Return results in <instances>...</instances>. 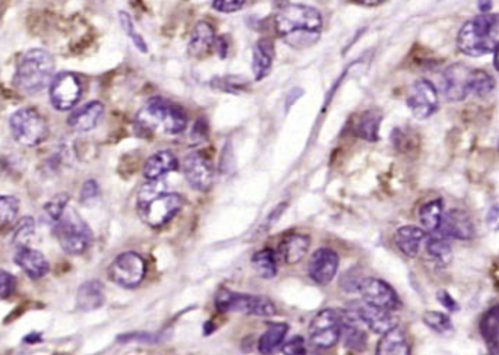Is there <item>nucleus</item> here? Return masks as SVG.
I'll list each match as a JSON object with an SVG mask.
<instances>
[{
  "label": "nucleus",
  "mask_w": 499,
  "mask_h": 355,
  "mask_svg": "<svg viewBox=\"0 0 499 355\" xmlns=\"http://www.w3.org/2000/svg\"><path fill=\"white\" fill-rule=\"evenodd\" d=\"M275 31L293 49L312 47L322 34L321 13L306 5L284 3L274 18Z\"/></svg>",
  "instance_id": "f257e3e1"
},
{
  "label": "nucleus",
  "mask_w": 499,
  "mask_h": 355,
  "mask_svg": "<svg viewBox=\"0 0 499 355\" xmlns=\"http://www.w3.org/2000/svg\"><path fill=\"white\" fill-rule=\"evenodd\" d=\"M183 198L169 191L163 179L148 180L138 191V212L146 226L160 228L178 215L183 208Z\"/></svg>",
  "instance_id": "f03ea898"
},
{
  "label": "nucleus",
  "mask_w": 499,
  "mask_h": 355,
  "mask_svg": "<svg viewBox=\"0 0 499 355\" xmlns=\"http://www.w3.org/2000/svg\"><path fill=\"white\" fill-rule=\"evenodd\" d=\"M137 129L144 135L151 136L157 132L164 135H181L187 126L186 111L174 102H170L164 98H151L146 104L138 111Z\"/></svg>",
  "instance_id": "7ed1b4c3"
},
{
  "label": "nucleus",
  "mask_w": 499,
  "mask_h": 355,
  "mask_svg": "<svg viewBox=\"0 0 499 355\" xmlns=\"http://www.w3.org/2000/svg\"><path fill=\"white\" fill-rule=\"evenodd\" d=\"M499 37V19L496 13H482L463 25L457 37L460 52L470 57L495 53Z\"/></svg>",
  "instance_id": "20e7f679"
},
{
  "label": "nucleus",
  "mask_w": 499,
  "mask_h": 355,
  "mask_svg": "<svg viewBox=\"0 0 499 355\" xmlns=\"http://www.w3.org/2000/svg\"><path fill=\"white\" fill-rule=\"evenodd\" d=\"M54 58L43 49H31L21 56L13 75V84L24 94L44 90L53 78Z\"/></svg>",
  "instance_id": "39448f33"
},
{
  "label": "nucleus",
  "mask_w": 499,
  "mask_h": 355,
  "mask_svg": "<svg viewBox=\"0 0 499 355\" xmlns=\"http://www.w3.org/2000/svg\"><path fill=\"white\" fill-rule=\"evenodd\" d=\"M53 232L65 253L84 255L94 242V234L77 210L66 208L62 216L53 223Z\"/></svg>",
  "instance_id": "423d86ee"
},
{
  "label": "nucleus",
  "mask_w": 499,
  "mask_h": 355,
  "mask_svg": "<svg viewBox=\"0 0 499 355\" xmlns=\"http://www.w3.org/2000/svg\"><path fill=\"white\" fill-rule=\"evenodd\" d=\"M215 307L222 313L234 312L258 317H271L277 313L274 303L263 295L243 294L224 288L220 290L215 295Z\"/></svg>",
  "instance_id": "0eeeda50"
},
{
  "label": "nucleus",
  "mask_w": 499,
  "mask_h": 355,
  "mask_svg": "<svg viewBox=\"0 0 499 355\" xmlns=\"http://www.w3.org/2000/svg\"><path fill=\"white\" fill-rule=\"evenodd\" d=\"M13 139L24 146H37L49 136V125L36 109L24 107L15 111L9 118Z\"/></svg>",
  "instance_id": "6e6552de"
},
{
  "label": "nucleus",
  "mask_w": 499,
  "mask_h": 355,
  "mask_svg": "<svg viewBox=\"0 0 499 355\" xmlns=\"http://www.w3.org/2000/svg\"><path fill=\"white\" fill-rule=\"evenodd\" d=\"M145 274L146 263L135 251H125L117 255L107 269V276L112 283L126 290L139 287Z\"/></svg>",
  "instance_id": "1a4fd4ad"
},
{
  "label": "nucleus",
  "mask_w": 499,
  "mask_h": 355,
  "mask_svg": "<svg viewBox=\"0 0 499 355\" xmlns=\"http://www.w3.org/2000/svg\"><path fill=\"white\" fill-rule=\"evenodd\" d=\"M343 315L360 322L378 335L399 326V317L394 316V312L368 304L366 301H350L344 307Z\"/></svg>",
  "instance_id": "9d476101"
},
{
  "label": "nucleus",
  "mask_w": 499,
  "mask_h": 355,
  "mask_svg": "<svg viewBox=\"0 0 499 355\" xmlns=\"http://www.w3.org/2000/svg\"><path fill=\"white\" fill-rule=\"evenodd\" d=\"M341 336V316L334 308H325L314 317L309 326V342L316 349L335 347Z\"/></svg>",
  "instance_id": "9b49d317"
},
{
  "label": "nucleus",
  "mask_w": 499,
  "mask_h": 355,
  "mask_svg": "<svg viewBox=\"0 0 499 355\" xmlns=\"http://www.w3.org/2000/svg\"><path fill=\"white\" fill-rule=\"evenodd\" d=\"M49 97L52 106L59 111L75 107L82 97L81 79L72 72H62L50 82Z\"/></svg>",
  "instance_id": "f8f14e48"
},
{
  "label": "nucleus",
  "mask_w": 499,
  "mask_h": 355,
  "mask_svg": "<svg viewBox=\"0 0 499 355\" xmlns=\"http://www.w3.org/2000/svg\"><path fill=\"white\" fill-rule=\"evenodd\" d=\"M406 104L412 114L424 120L438 111L439 95L435 85L428 79H417L407 93Z\"/></svg>",
  "instance_id": "ddd939ff"
},
{
  "label": "nucleus",
  "mask_w": 499,
  "mask_h": 355,
  "mask_svg": "<svg viewBox=\"0 0 499 355\" xmlns=\"http://www.w3.org/2000/svg\"><path fill=\"white\" fill-rule=\"evenodd\" d=\"M363 301L368 304L397 312L401 308V300L395 290L379 278H363L359 287Z\"/></svg>",
  "instance_id": "4468645a"
},
{
  "label": "nucleus",
  "mask_w": 499,
  "mask_h": 355,
  "mask_svg": "<svg viewBox=\"0 0 499 355\" xmlns=\"http://www.w3.org/2000/svg\"><path fill=\"white\" fill-rule=\"evenodd\" d=\"M183 174L190 187L198 191H208L214 183V168L210 158L199 152H190L183 159Z\"/></svg>",
  "instance_id": "2eb2a0df"
},
{
  "label": "nucleus",
  "mask_w": 499,
  "mask_h": 355,
  "mask_svg": "<svg viewBox=\"0 0 499 355\" xmlns=\"http://www.w3.org/2000/svg\"><path fill=\"white\" fill-rule=\"evenodd\" d=\"M340 266V256L330 247H321L311 256L307 263V274L318 285H328L332 283Z\"/></svg>",
  "instance_id": "dca6fc26"
},
{
  "label": "nucleus",
  "mask_w": 499,
  "mask_h": 355,
  "mask_svg": "<svg viewBox=\"0 0 499 355\" xmlns=\"http://www.w3.org/2000/svg\"><path fill=\"white\" fill-rule=\"evenodd\" d=\"M436 231L445 235L447 239L456 240H472L476 234L470 215L459 208L444 212L441 226Z\"/></svg>",
  "instance_id": "f3484780"
},
{
  "label": "nucleus",
  "mask_w": 499,
  "mask_h": 355,
  "mask_svg": "<svg viewBox=\"0 0 499 355\" xmlns=\"http://www.w3.org/2000/svg\"><path fill=\"white\" fill-rule=\"evenodd\" d=\"M13 262L31 279H40L50 271V263L46 256L40 250L29 247L28 244L18 246L17 253L13 256Z\"/></svg>",
  "instance_id": "a211bd4d"
},
{
  "label": "nucleus",
  "mask_w": 499,
  "mask_h": 355,
  "mask_svg": "<svg viewBox=\"0 0 499 355\" xmlns=\"http://www.w3.org/2000/svg\"><path fill=\"white\" fill-rule=\"evenodd\" d=\"M468 69L464 65H452L443 73V93L448 101H463L468 95Z\"/></svg>",
  "instance_id": "6ab92c4d"
},
{
  "label": "nucleus",
  "mask_w": 499,
  "mask_h": 355,
  "mask_svg": "<svg viewBox=\"0 0 499 355\" xmlns=\"http://www.w3.org/2000/svg\"><path fill=\"white\" fill-rule=\"evenodd\" d=\"M102 116H105V106L100 101H90L72 111L68 117V125L70 129L81 133L90 132L100 125Z\"/></svg>",
  "instance_id": "aec40b11"
},
{
  "label": "nucleus",
  "mask_w": 499,
  "mask_h": 355,
  "mask_svg": "<svg viewBox=\"0 0 499 355\" xmlns=\"http://www.w3.org/2000/svg\"><path fill=\"white\" fill-rule=\"evenodd\" d=\"M179 168V159L171 151L163 150L153 154L144 164V177L146 180L163 179L169 173H173Z\"/></svg>",
  "instance_id": "412c9836"
},
{
  "label": "nucleus",
  "mask_w": 499,
  "mask_h": 355,
  "mask_svg": "<svg viewBox=\"0 0 499 355\" xmlns=\"http://www.w3.org/2000/svg\"><path fill=\"white\" fill-rule=\"evenodd\" d=\"M424 240L427 231L417 226H403L394 234L395 246L407 258H416Z\"/></svg>",
  "instance_id": "4be33fe9"
},
{
  "label": "nucleus",
  "mask_w": 499,
  "mask_h": 355,
  "mask_svg": "<svg viewBox=\"0 0 499 355\" xmlns=\"http://www.w3.org/2000/svg\"><path fill=\"white\" fill-rule=\"evenodd\" d=\"M106 303V291L102 283L98 279L85 281L78 288L77 307L81 312H94Z\"/></svg>",
  "instance_id": "5701e85b"
},
{
  "label": "nucleus",
  "mask_w": 499,
  "mask_h": 355,
  "mask_svg": "<svg viewBox=\"0 0 499 355\" xmlns=\"http://www.w3.org/2000/svg\"><path fill=\"white\" fill-rule=\"evenodd\" d=\"M311 237L306 234H290L278 246V255L286 265H298L309 251Z\"/></svg>",
  "instance_id": "b1692460"
},
{
  "label": "nucleus",
  "mask_w": 499,
  "mask_h": 355,
  "mask_svg": "<svg viewBox=\"0 0 499 355\" xmlns=\"http://www.w3.org/2000/svg\"><path fill=\"white\" fill-rule=\"evenodd\" d=\"M275 57L274 42L268 38H261L252 50V73L255 81H262L270 75Z\"/></svg>",
  "instance_id": "393cba45"
},
{
  "label": "nucleus",
  "mask_w": 499,
  "mask_h": 355,
  "mask_svg": "<svg viewBox=\"0 0 499 355\" xmlns=\"http://www.w3.org/2000/svg\"><path fill=\"white\" fill-rule=\"evenodd\" d=\"M383 113L378 109L363 111L351 126V132L356 138L368 142H376L379 139V125L383 122Z\"/></svg>",
  "instance_id": "a878e982"
},
{
  "label": "nucleus",
  "mask_w": 499,
  "mask_h": 355,
  "mask_svg": "<svg viewBox=\"0 0 499 355\" xmlns=\"http://www.w3.org/2000/svg\"><path fill=\"white\" fill-rule=\"evenodd\" d=\"M215 42V33L214 28L205 21H201L195 25L192 36H190L187 52L192 57L201 58L205 54H208L210 50L214 47Z\"/></svg>",
  "instance_id": "bb28decb"
},
{
  "label": "nucleus",
  "mask_w": 499,
  "mask_h": 355,
  "mask_svg": "<svg viewBox=\"0 0 499 355\" xmlns=\"http://www.w3.org/2000/svg\"><path fill=\"white\" fill-rule=\"evenodd\" d=\"M381 336L383 338L379 339L376 347L378 355H408L412 352L406 332L399 326L390 329Z\"/></svg>",
  "instance_id": "cd10ccee"
},
{
  "label": "nucleus",
  "mask_w": 499,
  "mask_h": 355,
  "mask_svg": "<svg viewBox=\"0 0 499 355\" xmlns=\"http://www.w3.org/2000/svg\"><path fill=\"white\" fill-rule=\"evenodd\" d=\"M429 234L431 235L427 243V253L438 268L445 269L452 262V248L450 246V242L445 235L438 231Z\"/></svg>",
  "instance_id": "c85d7f7f"
},
{
  "label": "nucleus",
  "mask_w": 499,
  "mask_h": 355,
  "mask_svg": "<svg viewBox=\"0 0 499 355\" xmlns=\"http://www.w3.org/2000/svg\"><path fill=\"white\" fill-rule=\"evenodd\" d=\"M341 316V336L344 339V347L350 351L362 352L368 344V335L362 329V323L344 316Z\"/></svg>",
  "instance_id": "c756f323"
},
{
  "label": "nucleus",
  "mask_w": 499,
  "mask_h": 355,
  "mask_svg": "<svg viewBox=\"0 0 499 355\" xmlns=\"http://www.w3.org/2000/svg\"><path fill=\"white\" fill-rule=\"evenodd\" d=\"M479 331L486 342L489 352L492 355L498 354L499 347V307L493 306L488 312L482 316L479 323Z\"/></svg>",
  "instance_id": "7c9ffc66"
},
{
  "label": "nucleus",
  "mask_w": 499,
  "mask_h": 355,
  "mask_svg": "<svg viewBox=\"0 0 499 355\" xmlns=\"http://www.w3.org/2000/svg\"><path fill=\"white\" fill-rule=\"evenodd\" d=\"M289 332V324L286 323H272L268 329L263 332L258 341V351L261 354H274L284 342V338Z\"/></svg>",
  "instance_id": "2f4dec72"
},
{
  "label": "nucleus",
  "mask_w": 499,
  "mask_h": 355,
  "mask_svg": "<svg viewBox=\"0 0 499 355\" xmlns=\"http://www.w3.org/2000/svg\"><path fill=\"white\" fill-rule=\"evenodd\" d=\"M444 200L443 199H433L420 206L419 210V221L422 228L427 232H433L441 226V221L444 216Z\"/></svg>",
  "instance_id": "473e14b6"
},
{
  "label": "nucleus",
  "mask_w": 499,
  "mask_h": 355,
  "mask_svg": "<svg viewBox=\"0 0 499 355\" xmlns=\"http://www.w3.org/2000/svg\"><path fill=\"white\" fill-rule=\"evenodd\" d=\"M467 88L468 94H473L480 98L488 97L495 90V79L485 70L470 69V72H468Z\"/></svg>",
  "instance_id": "72a5a7b5"
},
{
  "label": "nucleus",
  "mask_w": 499,
  "mask_h": 355,
  "mask_svg": "<svg viewBox=\"0 0 499 355\" xmlns=\"http://www.w3.org/2000/svg\"><path fill=\"white\" fill-rule=\"evenodd\" d=\"M254 271L262 278V279H274L278 274L277 268V259L274 250L271 248H262L252 256L251 259Z\"/></svg>",
  "instance_id": "f704fd0d"
},
{
  "label": "nucleus",
  "mask_w": 499,
  "mask_h": 355,
  "mask_svg": "<svg viewBox=\"0 0 499 355\" xmlns=\"http://www.w3.org/2000/svg\"><path fill=\"white\" fill-rule=\"evenodd\" d=\"M20 202L15 196H0V231L12 228L18 221Z\"/></svg>",
  "instance_id": "c9c22d12"
},
{
  "label": "nucleus",
  "mask_w": 499,
  "mask_h": 355,
  "mask_svg": "<svg viewBox=\"0 0 499 355\" xmlns=\"http://www.w3.org/2000/svg\"><path fill=\"white\" fill-rule=\"evenodd\" d=\"M423 323L439 335H448L454 329L452 320L443 312H427L423 315Z\"/></svg>",
  "instance_id": "e433bc0d"
},
{
  "label": "nucleus",
  "mask_w": 499,
  "mask_h": 355,
  "mask_svg": "<svg viewBox=\"0 0 499 355\" xmlns=\"http://www.w3.org/2000/svg\"><path fill=\"white\" fill-rule=\"evenodd\" d=\"M119 21H121V25L123 28V31L126 33V36L132 40V42L135 44L137 49L142 53H146L148 52V47H146V42L145 40L142 38V36L137 31V28L134 25V21H132L130 15L126 13V12H119Z\"/></svg>",
  "instance_id": "4c0bfd02"
},
{
  "label": "nucleus",
  "mask_w": 499,
  "mask_h": 355,
  "mask_svg": "<svg viewBox=\"0 0 499 355\" xmlns=\"http://www.w3.org/2000/svg\"><path fill=\"white\" fill-rule=\"evenodd\" d=\"M15 226L17 227H15V230H13V243L17 246H26L36 231L34 219L31 216H26Z\"/></svg>",
  "instance_id": "58836bf2"
},
{
  "label": "nucleus",
  "mask_w": 499,
  "mask_h": 355,
  "mask_svg": "<svg viewBox=\"0 0 499 355\" xmlns=\"http://www.w3.org/2000/svg\"><path fill=\"white\" fill-rule=\"evenodd\" d=\"M68 203H69V196L66 194L56 195L46 203L44 211H46L47 216L52 219V223H56V221L62 216V214L68 208Z\"/></svg>",
  "instance_id": "ea45409f"
},
{
  "label": "nucleus",
  "mask_w": 499,
  "mask_h": 355,
  "mask_svg": "<svg viewBox=\"0 0 499 355\" xmlns=\"http://www.w3.org/2000/svg\"><path fill=\"white\" fill-rule=\"evenodd\" d=\"M100 186L95 180H86L81 187V203L85 206H93L100 199Z\"/></svg>",
  "instance_id": "a19ab883"
},
{
  "label": "nucleus",
  "mask_w": 499,
  "mask_h": 355,
  "mask_svg": "<svg viewBox=\"0 0 499 355\" xmlns=\"http://www.w3.org/2000/svg\"><path fill=\"white\" fill-rule=\"evenodd\" d=\"M363 278H364V276L362 275V272H360L358 268H355V269H351V271L346 272V274L341 276V279H340V287H341L346 292H356V291H359V287H360V284H362Z\"/></svg>",
  "instance_id": "79ce46f5"
},
{
  "label": "nucleus",
  "mask_w": 499,
  "mask_h": 355,
  "mask_svg": "<svg viewBox=\"0 0 499 355\" xmlns=\"http://www.w3.org/2000/svg\"><path fill=\"white\" fill-rule=\"evenodd\" d=\"M17 288V279L8 271L0 269V300H5L15 292Z\"/></svg>",
  "instance_id": "37998d69"
},
{
  "label": "nucleus",
  "mask_w": 499,
  "mask_h": 355,
  "mask_svg": "<svg viewBox=\"0 0 499 355\" xmlns=\"http://www.w3.org/2000/svg\"><path fill=\"white\" fill-rule=\"evenodd\" d=\"M247 0H214L213 8L222 13H233L245 8Z\"/></svg>",
  "instance_id": "c03bdc74"
},
{
  "label": "nucleus",
  "mask_w": 499,
  "mask_h": 355,
  "mask_svg": "<svg viewBox=\"0 0 499 355\" xmlns=\"http://www.w3.org/2000/svg\"><path fill=\"white\" fill-rule=\"evenodd\" d=\"M282 352L286 355H299V354H306V345H305V339L302 336H293L287 344L283 345Z\"/></svg>",
  "instance_id": "a18cd8bd"
},
{
  "label": "nucleus",
  "mask_w": 499,
  "mask_h": 355,
  "mask_svg": "<svg viewBox=\"0 0 499 355\" xmlns=\"http://www.w3.org/2000/svg\"><path fill=\"white\" fill-rule=\"evenodd\" d=\"M436 300H438L439 303H441V304L448 310V312H451V313H456V312H459V310H460L459 303L456 301V299H452V295H451L448 291H445V290H439V291L436 292Z\"/></svg>",
  "instance_id": "49530a36"
},
{
  "label": "nucleus",
  "mask_w": 499,
  "mask_h": 355,
  "mask_svg": "<svg viewBox=\"0 0 499 355\" xmlns=\"http://www.w3.org/2000/svg\"><path fill=\"white\" fill-rule=\"evenodd\" d=\"M215 47H217V53L218 56L222 58H226L227 57V53H229V41L227 38L223 36V37H218L215 38Z\"/></svg>",
  "instance_id": "de8ad7c7"
},
{
  "label": "nucleus",
  "mask_w": 499,
  "mask_h": 355,
  "mask_svg": "<svg viewBox=\"0 0 499 355\" xmlns=\"http://www.w3.org/2000/svg\"><path fill=\"white\" fill-rule=\"evenodd\" d=\"M488 223L492 226L493 230H496V227H498V208H496V206H493V208L489 211Z\"/></svg>",
  "instance_id": "09e8293b"
},
{
  "label": "nucleus",
  "mask_w": 499,
  "mask_h": 355,
  "mask_svg": "<svg viewBox=\"0 0 499 355\" xmlns=\"http://www.w3.org/2000/svg\"><path fill=\"white\" fill-rule=\"evenodd\" d=\"M355 2L363 6H378L381 3H384L385 0H355Z\"/></svg>",
  "instance_id": "8fccbe9b"
},
{
  "label": "nucleus",
  "mask_w": 499,
  "mask_h": 355,
  "mask_svg": "<svg viewBox=\"0 0 499 355\" xmlns=\"http://www.w3.org/2000/svg\"><path fill=\"white\" fill-rule=\"evenodd\" d=\"M479 8H480L482 13H486V12H489V10H491V8H492L491 0H482L480 5H479Z\"/></svg>",
  "instance_id": "3c124183"
}]
</instances>
